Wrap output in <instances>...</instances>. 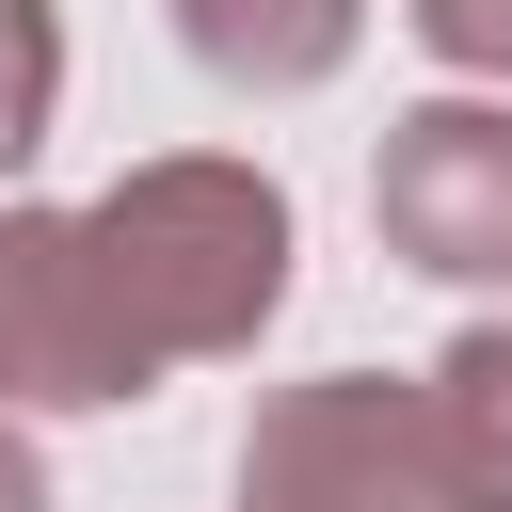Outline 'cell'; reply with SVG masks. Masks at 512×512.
I'll return each instance as SVG.
<instances>
[{"label": "cell", "instance_id": "4", "mask_svg": "<svg viewBox=\"0 0 512 512\" xmlns=\"http://www.w3.org/2000/svg\"><path fill=\"white\" fill-rule=\"evenodd\" d=\"M176 32H192V64L224 96H304V80L352 64L368 0H176Z\"/></svg>", "mask_w": 512, "mask_h": 512}, {"label": "cell", "instance_id": "7", "mask_svg": "<svg viewBox=\"0 0 512 512\" xmlns=\"http://www.w3.org/2000/svg\"><path fill=\"white\" fill-rule=\"evenodd\" d=\"M416 32L448 64H480V80H512V0H416Z\"/></svg>", "mask_w": 512, "mask_h": 512}, {"label": "cell", "instance_id": "3", "mask_svg": "<svg viewBox=\"0 0 512 512\" xmlns=\"http://www.w3.org/2000/svg\"><path fill=\"white\" fill-rule=\"evenodd\" d=\"M368 224H384V256H416L448 288H512V96L400 112L368 160Z\"/></svg>", "mask_w": 512, "mask_h": 512}, {"label": "cell", "instance_id": "5", "mask_svg": "<svg viewBox=\"0 0 512 512\" xmlns=\"http://www.w3.org/2000/svg\"><path fill=\"white\" fill-rule=\"evenodd\" d=\"M416 416H432V448L464 464V496H480V512H512V320L448 336V352H432V384H416Z\"/></svg>", "mask_w": 512, "mask_h": 512}, {"label": "cell", "instance_id": "2", "mask_svg": "<svg viewBox=\"0 0 512 512\" xmlns=\"http://www.w3.org/2000/svg\"><path fill=\"white\" fill-rule=\"evenodd\" d=\"M240 512H480V496H464V464L432 448L416 384L336 368V384H288V400L240 432Z\"/></svg>", "mask_w": 512, "mask_h": 512}, {"label": "cell", "instance_id": "1", "mask_svg": "<svg viewBox=\"0 0 512 512\" xmlns=\"http://www.w3.org/2000/svg\"><path fill=\"white\" fill-rule=\"evenodd\" d=\"M288 304V192L256 160H144L96 208H0V400L96 416Z\"/></svg>", "mask_w": 512, "mask_h": 512}, {"label": "cell", "instance_id": "6", "mask_svg": "<svg viewBox=\"0 0 512 512\" xmlns=\"http://www.w3.org/2000/svg\"><path fill=\"white\" fill-rule=\"evenodd\" d=\"M48 96H64V16L48 0H0V176L48 144Z\"/></svg>", "mask_w": 512, "mask_h": 512}, {"label": "cell", "instance_id": "8", "mask_svg": "<svg viewBox=\"0 0 512 512\" xmlns=\"http://www.w3.org/2000/svg\"><path fill=\"white\" fill-rule=\"evenodd\" d=\"M0 512H48V464H32L16 432H0Z\"/></svg>", "mask_w": 512, "mask_h": 512}]
</instances>
